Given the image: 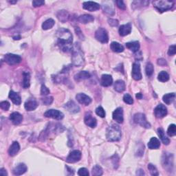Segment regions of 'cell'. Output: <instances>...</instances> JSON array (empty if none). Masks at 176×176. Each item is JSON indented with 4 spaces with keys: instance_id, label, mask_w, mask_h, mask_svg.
Listing matches in <instances>:
<instances>
[{
    "instance_id": "11",
    "label": "cell",
    "mask_w": 176,
    "mask_h": 176,
    "mask_svg": "<svg viewBox=\"0 0 176 176\" xmlns=\"http://www.w3.org/2000/svg\"><path fill=\"white\" fill-rule=\"evenodd\" d=\"M131 76L132 78L135 80V81H139V80L142 79L140 65L138 62H135L133 64Z\"/></svg>"
},
{
    "instance_id": "7",
    "label": "cell",
    "mask_w": 176,
    "mask_h": 176,
    "mask_svg": "<svg viewBox=\"0 0 176 176\" xmlns=\"http://www.w3.org/2000/svg\"><path fill=\"white\" fill-rule=\"evenodd\" d=\"M95 38L103 44H106L109 41V36L107 30L103 28H100L97 30L95 33Z\"/></svg>"
},
{
    "instance_id": "44",
    "label": "cell",
    "mask_w": 176,
    "mask_h": 176,
    "mask_svg": "<svg viewBox=\"0 0 176 176\" xmlns=\"http://www.w3.org/2000/svg\"><path fill=\"white\" fill-rule=\"evenodd\" d=\"M96 114H97L98 116L101 117V118H105V112L103 108L101 106L97 108V109H96Z\"/></svg>"
},
{
    "instance_id": "21",
    "label": "cell",
    "mask_w": 176,
    "mask_h": 176,
    "mask_svg": "<svg viewBox=\"0 0 176 176\" xmlns=\"http://www.w3.org/2000/svg\"><path fill=\"white\" fill-rule=\"evenodd\" d=\"M10 120L13 124L15 125H18L22 122L23 116L19 112H13L10 115Z\"/></svg>"
},
{
    "instance_id": "22",
    "label": "cell",
    "mask_w": 176,
    "mask_h": 176,
    "mask_svg": "<svg viewBox=\"0 0 176 176\" xmlns=\"http://www.w3.org/2000/svg\"><path fill=\"white\" fill-rule=\"evenodd\" d=\"M113 83V79L109 75H103L101 79V85L103 87H109Z\"/></svg>"
},
{
    "instance_id": "24",
    "label": "cell",
    "mask_w": 176,
    "mask_h": 176,
    "mask_svg": "<svg viewBox=\"0 0 176 176\" xmlns=\"http://www.w3.org/2000/svg\"><path fill=\"white\" fill-rule=\"evenodd\" d=\"M9 98L12 101V102L17 105H19L21 103V97L19 95V94L17 93L13 90H11L9 93Z\"/></svg>"
},
{
    "instance_id": "53",
    "label": "cell",
    "mask_w": 176,
    "mask_h": 176,
    "mask_svg": "<svg viewBox=\"0 0 176 176\" xmlns=\"http://www.w3.org/2000/svg\"><path fill=\"white\" fill-rule=\"evenodd\" d=\"M44 4H45L44 1H33L32 2V6L34 7L41 6H43Z\"/></svg>"
},
{
    "instance_id": "2",
    "label": "cell",
    "mask_w": 176,
    "mask_h": 176,
    "mask_svg": "<svg viewBox=\"0 0 176 176\" xmlns=\"http://www.w3.org/2000/svg\"><path fill=\"white\" fill-rule=\"evenodd\" d=\"M84 56L79 43L73 45L72 49V61L74 66L76 67L81 66L84 63Z\"/></svg>"
},
{
    "instance_id": "48",
    "label": "cell",
    "mask_w": 176,
    "mask_h": 176,
    "mask_svg": "<svg viewBox=\"0 0 176 176\" xmlns=\"http://www.w3.org/2000/svg\"><path fill=\"white\" fill-rule=\"evenodd\" d=\"M50 89H49L45 85H42L41 88V94L43 96H47L50 94Z\"/></svg>"
},
{
    "instance_id": "55",
    "label": "cell",
    "mask_w": 176,
    "mask_h": 176,
    "mask_svg": "<svg viewBox=\"0 0 176 176\" xmlns=\"http://www.w3.org/2000/svg\"><path fill=\"white\" fill-rule=\"evenodd\" d=\"M0 175H1L2 176H7L8 174L6 172V170L4 168H2L1 169H0Z\"/></svg>"
},
{
    "instance_id": "39",
    "label": "cell",
    "mask_w": 176,
    "mask_h": 176,
    "mask_svg": "<svg viewBox=\"0 0 176 176\" xmlns=\"http://www.w3.org/2000/svg\"><path fill=\"white\" fill-rule=\"evenodd\" d=\"M154 71L153 66L151 63H148L146 66V68H145V72H146V75L148 76H151L153 75Z\"/></svg>"
},
{
    "instance_id": "5",
    "label": "cell",
    "mask_w": 176,
    "mask_h": 176,
    "mask_svg": "<svg viewBox=\"0 0 176 176\" xmlns=\"http://www.w3.org/2000/svg\"><path fill=\"white\" fill-rule=\"evenodd\" d=\"M162 163L164 169L171 172L174 168V156L172 153H164L162 159Z\"/></svg>"
},
{
    "instance_id": "58",
    "label": "cell",
    "mask_w": 176,
    "mask_h": 176,
    "mask_svg": "<svg viewBox=\"0 0 176 176\" xmlns=\"http://www.w3.org/2000/svg\"><path fill=\"white\" fill-rule=\"evenodd\" d=\"M21 39V36L20 35H17L13 36V39L14 40H19Z\"/></svg>"
},
{
    "instance_id": "49",
    "label": "cell",
    "mask_w": 176,
    "mask_h": 176,
    "mask_svg": "<svg viewBox=\"0 0 176 176\" xmlns=\"http://www.w3.org/2000/svg\"><path fill=\"white\" fill-rule=\"evenodd\" d=\"M176 53V46L175 45H172L169 47L168 50V54L169 56H174Z\"/></svg>"
},
{
    "instance_id": "42",
    "label": "cell",
    "mask_w": 176,
    "mask_h": 176,
    "mask_svg": "<svg viewBox=\"0 0 176 176\" xmlns=\"http://www.w3.org/2000/svg\"><path fill=\"white\" fill-rule=\"evenodd\" d=\"M123 101H124L125 103L128 105H132L134 103V99H133L131 96L129 94H126L124 95V97H123Z\"/></svg>"
},
{
    "instance_id": "15",
    "label": "cell",
    "mask_w": 176,
    "mask_h": 176,
    "mask_svg": "<svg viewBox=\"0 0 176 176\" xmlns=\"http://www.w3.org/2000/svg\"><path fill=\"white\" fill-rule=\"evenodd\" d=\"M76 99L79 103L84 105L85 106L89 105L92 103V98L88 97V95H86L83 93H79L78 94H76Z\"/></svg>"
},
{
    "instance_id": "34",
    "label": "cell",
    "mask_w": 176,
    "mask_h": 176,
    "mask_svg": "<svg viewBox=\"0 0 176 176\" xmlns=\"http://www.w3.org/2000/svg\"><path fill=\"white\" fill-rule=\"evenodd\" d=\"M30 73L28 72H24L23 73V82L22 85L24 88H28L30 87Z\"/></svg>"
},
{
    "instance_id": "38",
    "label": "cell",
    "mask_w": 176,
    "mask_h": 176,
    "mask_svg": "<svg viewBox=\"0 0 176 176\" xmlns=\"http://www.w3.org/2000/svg\"><path fill=\"white\" fill-rule=\"evenodd\" d=\"M103 171L99 165H95L92 170V174L94 176H101L103 175Z\"/></svg>"
},
{
    "instance_id": "10",
    "label": "cell",
    "mask_w": 176,
    "mask_h": 176,
    "mask_svg": "<svg viewBox=\"0 0 176 176\" xmlns=\"http://www.w3.org/2000/svg\"><path fill=\"white\" fill-rule=\"evenodd\" d=\"M81 158V152L79 150H74L70 152L67 156L66 161L69 163H75L79 162Z\"/></svg>"
},
{
    "instance_id": "30",
    "label": "cell",
    "mask_w": 176,
    "mask_h": 176,
    "mask_svg": "<svg viewBox=\"0 0 176 176\" xmlns=\"http://www.w3.org/2000/svg\"><path fill=\"white\" fill-rule=\"evenodd\" d=\"M160 143L158 139L155 137H153L151 138L149 143H148V147L150 149H157L160 148Z\"/></svg>"
},
{
    "instance_id": "23",
    "label": "cell",
    "mask_w": 176,
    "mask_h": 176,
    "mask_svg": "<svg viewBox=\"0 0 176 176\" xmlns=\"http://www.w3.org/2000/svg\"><path fill=\"white\" fill-rule=\"evenodd\" d=\"M57 17L58 18V19L61 22L65 23L66 21H68L70 18V14L67 11L65 10H61L59 11L57 13Z\"/></svg>"
},
{
    "instance_id": "59",
    "label": "cell",
    "mask_w": 176,
    "mask_h": 176,
    "mask_svg": "<svg viewBox=\"0 0 176 176\" xmlns=\"http://www.w3.org/2000/svg\"><path fill=\"white\" fill-rule=\"evenodd\" d=\"M9 2L11 3V4H15V3H17V1H15V2H11V1H10Z\"/></svg>"
},
{
    "instance_id": "19",
    "label": "cell",
    "mask_w": 176,
    "mask_h": 176,
    "mask_svg": "<svg viewBox=\"0 0 176 176\" xmlns=\"http://www.w3.org/2000/svg\"><path fill=\"white\" fill-rule=\"evenodd\" d=\"M118 32L120 36H125L126 35H128L131 32V24H123V25L120 26L119 28Z\"/></svg>"
},
{
    "instance_id": "29",
    "label": "cell",
    "mask_w": 176,
    "mask_h": 176,
    "mask_svg": "<svg viewBox=\"0 0 176 176\" xmlns=\"http://www.w3.org/2000/svg\"><path fill=\"white\" fill-rule=\"evenodd\" d=\"M126 47L133 52H137L140 49V43L138 41L128 42L125 44Z\"/></svg>"
},
{
    "instance_id": "18",
    "label": "cell",
    "mask_w": 176,
    "mask_h": 176,
    "mask_svg": "<svg viewBox=\"0 0 176 176\" xmlns=\"http://www.w3.org/2000/svg\"><path fill=\"white\" fill-rule=\"evenodd\" d=\"M38 105H39L37 101H36L35 98H29L28 100L26 101L25 104H24V107H25L26 111L30 112V111H33L36 109Z\"/></svg>"
},
{
    "instance_id": "27",
    "label": "cell",
    "mask_w": 176,
    "mask_h": 176,
    "mask_svg": "<svg viewBox=\"0 0 176 176\" xmlns=\"http://www.w3.org/2000/svg\"><path fill=\"white\" fill-rule=\"evenodd\" d=\"M157 135H158V136L160 137V140H162V143L165 145H168L170 143V140L166 135L164 129L162 127H160L157 129Z\"/></svg>"
},
{
    "instance_id": "46",
    "label": "cell",
    "mask_w": 176,
    "mask_h": 176,
    "mask_svg": "<svg viewBox=\"0 0 176 176\" xmlns=\"http://www.w3.org/2000/svg\"><path fill=\"white\" fill-rule=\"evenodd\" d=\"M78 175L80 176H88L89 174L88 170L86 168H81L79 170Z\"/></svg>"
},
{
    "instance_id": "9",
    "label": "cell",
    "mask_w": 176,
    "mask_h": 176,
    "mask_svg": "<svg viewBox=\"0 0 176 176\" xmlns=\"http://www.w3.org/2000/svg\"><path fill=\"white\" fill-rule=\"evenodd\" d=\"M4 61L10 66H14L21 62V57L17 54H7L4 56Z\"/></svg>"
},
{
    "instance_id": "14",
    "label": "cell",
    "mask_w": 176,
    "mask_h": 176,
    "mask_svg": "<svg viewBox=\"0 0 176 176\" xmlns=\"http://www.w3.org/2000/svg\"><path fill=\"white\" fill-rule=\"evenodd\" d=\"M64 108L72 114H76L80 112L79 106L73 101H70L66 104H65Z\"/></svg>"
},
{
    "instance_id": "13",
    "label": "cell",
    "mask_w": 176,
    "mask_h": 176,
    "mask_svg": "<svg viewBox=\"0 0 176 176\" xmlns=\"http://www.w3.org/2000/svg\"><path fill=\"white\" fill-rule=\"evenodd\" d=\"M83 8L88 11L94 12L99 10L101 8V5L94 2H85L83 3Z\"/></svg>"
},
{
    "instance_id": "33",
    "label": "cell",
    "mask_w": 176,
    "mask_h": 176,
    "mask_svg": "<svg viewBox=\"0 0 176 176\" xmlns=\"http://www.w3.org/2000/svg\"><path fill=\"white\" fill-rule=\"evenodd\" d=\"M175 93H169L163 96V101L166 104L170 105L175 101Z\"/></svg>"
},
{
    "instance_id": "57",
    "label": "cell",
    "mask_w": 176,
    "mask_h": 176,
    "mask_svg": "<svg viewBox=\"0 0 176 176\" xmlns=\"http://www.w3.org/2000/svg\"><path fill=\"white\" fill-rule=\"evenodd\" d=\"M135 97H136L138 99H142V98H143V94L141 93H138Z\"/></svg>"
},
{
    "instance_id": "47",
    "label": "cell",
    "mask_w": 176,
    "mask_h": 176,
    "mask_svg": "<svg viewBox=\"0 0 176 176\" xmlns=\"http://www.w3.org/2000/svg\"><path fill=\"white\" fill-rule=\"evenodd\" d=\"M42 101H43V103L45 105H50L52 102H53V97H45L44 98H43Z\"/></svg>"
},
{
    "instance_id": "8",
    "label": "cell",
    "mask_w": 176,
    "mask_h": 176,
    "mask_svg": "<svg viewBox=\"0 0 176 176\" xmlns=\"http://www.w3.org/2000/svg\"><path fill=\"white\" fill-rule=\"evenodd\" d=\"M44 116L46 118H50L55 120H62L64 117L63 114L57 109H49L44 113Z\"/></svg>"
},
{
    "instance_id": "43",
    "label": "cell",
    "mask_w": 176,
    "mask_h": 176,
    "mask_svg": "<svg viewBox=\"0 0 176 176\" xmlns=\"http://www.w3.org/2000/svg\"><path fill=\"white\" fill-rule=\"evenodd\" d=\"M149 4V2L148 1H134L132 2L131 6L133 7H138V6H147Z\"/></svg>"
},
{
    "instance_id": "35",
    "label": "cell",
    "mask_w": 176,
    "mask_h": 176,
    "mask_svg": "<svg viewBox=\"0 0 176 176\" xmlns=\"http://www.w3.org/2000/svg\"><path fill=\"white\" fill-rule=\"evenodd\" d=\"M109 2H103V9L105 13L109 14L110 15H112L114 14V10L112 4H109Z\"/></svg>"
},
{
    "instance_id": "51",
    "label": "cell",
    "mask_w": 176,
    "mask_h": 176,
    "mask_svg": "<svg viewBox=\"0 0 176 176\" xmlns=\"http://www.w3.org/2000/svg\"><path fill=\"white\" fill-rule=\"evenodd\" d=\"M75 32L76 33L77 36H78L80 39H82V40L85 39V36H84V35H83V32H81V29H80L79 27H75Z\"/></svg>"
},
{
    "instance_id": "31",
    "label": "cell",
    "mask_w": 176,
    "mask_h": 176,
    "mask_svg": "<svg viewBox=\"0 0 176 176\" xmlns=\"http://www.w3.org/2000/svg\"><path fill=\"white\" fill-rule=\"evenodd\" d=\"M111 50L114 52H117V53H120V52H122L124 51V47L118 42L114 41L110 45Z\"/></svg>"
},
{
    "instance_id": "40",
    "label": "cell",
    "mask_w": 176,
    "mask_h": 176,
    "mask_svg": "<svg viewBox=\"0 0 176 176\" xmlns=\"http://www.w3.org/2000/svg\"><path fill=\"white\" fill-rule=\"evenodd\" d=\"M167 134L169 136H175L176 134V126L175 124L170 125L167 129Z\"/></svg>"
},
{
    "instance_id": "41",
    "label": "cell",
    "mask_w": 176,
    "mask_h": 176,
    "mask_svg": "<svg viewBox=\"0 0 176 176\" xmlns=\"http://www.w3.org/2000/svg\"><path fill=\"white\" fill-rule=\"evenodd\" d=\"M147 167H148V169H149L151 175H152L153 176H157L159 175V173L158 171H157V169H156L155 166L152 165V164H149Z\"/></svg>"
},
{
    "instance_id": "3",
    "label": "cell",
    "mask_w": 176,
    "mask_h": 176,
    "mask_svg": "<svg viewBox=\"0 0 176 176\" xmlns=\"http://www.w3.org/2000/svg\"><path fill=\"white\" fill-rule=\"evenodd\" d=\"M122 136L121 129L118 125L113 124L108 127L106 132V138L109 142H116L120 140Z\"/></svg>"
},
{
    "instance_id": "37",
    "label": "cell",
    "mask_w": 176,
    "mask_h": 176,
    "mask_svg": "<svg viewBox=\"0 0 176 176\" xmlns=\"http://www.w3.org/2000/svg\"><path fill=\"white\" fill-rule=\"evenodd\" d=\"M157 79H158V81L160 82H166L169 80V75L167 72H165V71H162L161 72L158 74Z\"/></svg>"
},
{
    "instance_id": "26",
    "label": "cell",
    "mask_w": 176,
    "mask_h": 176,
    "mask_svg": "<svg viewBox=\"0 0 176 176\" xmlns=\"http://www.w3.org/2000/svg\"><path fill=\"white\" fill-rule=\"evenodd\" d=\"M20 149V146L18 142H13V143L11 144V146L8 149V153L11 156H15L16 154L19 152V151Z\"/></svg>"
},
{
    "instance_id": "52",
    "label": "cell",
    "mask_w": 176,
    "mask_h": 176,
    "mask_svg": "<svg viewBox=\"0 0 176 176\" xmlns=\"http://www.w3.org/2000/svg\"><path fill=\"white\" fill-rule=\"evenodd\" d=\"M108 22H109V25L112 26V27H115L118 25V21L116 19H108Z\"/></svg>"
},
{
    "instance_id": "28",
    "label": "cell",
    "mask_w": 176,
    "mask_h": 176,
    "mask_svg": "<svg viewBox=\"0 0 176 176\" xmlns=\"http://www.w3.org/2000/svg\"><path fill=\"white\" fill-rule=\"evenodd\" d=\"M94 17L88 14L80 15V16L78 17V21L79 22L84 24L92 22V21H94Z\"/></svg>"
},
{
    "instance_id": "56",
    "label": "cell",
    "mask_w": 176,
    "mask_h": 176,
    "mask_svg": "<svg viewBox=\"0 0 176 176\" xmlns=\"http://www.w3.org/2000/svg\"><path fill=\"white\" fill-rule=\"evenodd\" d=\"M136 175H140V176L144 175V171H143V169H139V170H138L137 172H136Z\"/></svg>"
},
{
    "instance_id": "32",
    "label": "cell",
    "mask_w": 176,
    "mask_h": 176,
    "mask_svg": "<svg viewBox=\"0 0 176 176\" xmlns=\"http://www.w3.org/2000/svg\"><path fill=\"white\" fill-rule=\"evenodd\" d=\"M114 89L118 92H122L125 89V83L122 80H118L114 84Z\"/></svg>"
},
{
    "instance_id": "36",
    "label": "cell",
    "mask_w": 176,
    "mask_h": 176,
    "mask_svg": "<svg viewBox=\"0 0 176 176\" xmlns=\"http://www.w3.org/2000/svg\"><path fill=\"white\" fill-rule=\"evenodd\" d=\"M55 21L54 19H48L47 20H45L44 23L42 24V28L43 30H47L52 28V27L54 26Z\"/></svg>"
},
{
    "instance_id": "16",
    "label": "cell",
    "mask_w": 176,
    "mask_h": 176,
    "mask_svg": "<svg viewBox=\"0 0 176 176\" xmlns=\"http://www.w3.org/2000/svg\"><path fill=\"white\" fill-rule=\"evenodd\" d=\"M84 122L88 127L91 128H95L97 125V120L94 117L92 116L90 113H87L85 114L84 118Z\"/></svg>"
},
{
    "instance_id": "20",
    "label": "cell",
    "mask_w": 176,
    "mask_h": 176,
    "mask_svg": "<svg viewBox=\"0 0 176 176\" xmlns=\"http://www.w3.org/2000/svg\"><path fill=\"white\" fill-rule=\"evenodd\" d=\"M27 170H28L27 166L25 165V164L21 163L15 166L13 169V173L15 175H23L24 174H25V173L27 171Z\"/></svg>"
},
{
    "instance_id": "45",
    "label": "cell",
    "mask_w": 176,
    "mask_h": 176,
    "mask_svg": "<svg viewBox=\"0 0 176 176\" xmlns=\"http://www.w3.org/2000/svg\"><path fill=\"white\" fill-rule=\"evenodd\" d=\"M10 105H11L10 103L6 101H2L1 102V103H0V107L4 111H8L9 109V108H10Z\"/></svg>"
},
{
    "instance_id": "4",
    "label": "cell",
    "mask_w": 176,
    "mask_h": 176,
    "mask_svg": "<svg viewBox=\"0 0 176 176\" xmlns=\"http://www.w3.org/2000/svg\"><path fill=\"white\" fill-rule=\"evenodd\" d=\"M153 5L160 13L171 10L174 6V2L169 0H160L153 2Z\"/></svg>"
},
{
    "instance_id": "17",
    "label": "cell",
    "mask_w": 176,
    "mask_h": 176,
    "mask_svg": "<svg viewBox=\"0 0 176 176\" xmlns=\"http://www.w3.org/2000/svg\"><path fill=\"white\" fill-rule=\"evenodd\" d=\"M112 118L118 123H122L124 118H123V110L122 107H118L114 111Z\"/></svg>"
},
{
    "instance_id": "1",
    "label": "cell",
    "mask_w": 176,
    "mask_h": 176,
    "mask_svg": "<svg viewBox=\"0 0 176 176\" xmlns=\"http://www.w3.org/2000/svg\"><path fill=\"white\" fill-rule=\"evenodd\" d=\"M57 38V45L63 52L72 51L73 48V37L71 32L68 29L60 28L56 34Z\"/></svg>"
},
{
    "instance_id": "25",
    "label": "cell",
    "mask_w": 176,
    "mask_h": 176,
    "mask_svg": "<svg viewBox=\"0 0 176 176\" xmlns=\"http://www.w3.org/2000/svg\"><path fill=\"white\" fill-rule=\"evenodd\" d=\"M90 73L88 72V71H81V72L77 73L75 76V79L76 81H83V80H85L90 78Z\"/></svg>"
},
{
    "instance_id": "6",
    "label": "cell",
    "mask_w": 176,
    "mask_h": 176,
    "mask_svg": "<svg viewBox=\"0 0 176 176\" xmlns=\"http://www.w3.org/2000/svg\"><path fill=\"white\" fill-rule=\"evenodd\" d=\"M134 121L136 124L140 125L143 127L149 129L151 127L150 123L147 121L146 116L143 113H137L134 116Z\"/></svg>"
},
{
    "instance_id": "54",
    "label": "cell",
    "mask_w": 176,
    "mask_h": 176,
    "mask_svg": "<svg viewBox=\"0 0 176 176\" xmlns=\"http://www.w3.org/2000/svg\"><path fill=\"white\" fill-rule=\"evenodd\" d=\"M157 64L160 65V66H165V65H166V61L164 58H160V59H158V61H157Z\"/></svg>"
},
{
    "instance_id": "12",
    "label": "cell",
    "mask_w": 176,
    "mask_h": 176,
    "mask_svg": "<svg viewBox=\"0 0 176 176\" xmlns=\"http://www.w3.org/2000/svg\"><path fill=\"white\" fill-rule=\"evenodd\" d=\"M154 114L157 118H162L167 114V109L162 104H160L154 109Z\"/></svg>"
},
{
    "instance_id": "50",
    "label": "cell",
    "mask_w": 176,
    "mask_h": 176,
    "mask_svg": "<svg viewBox=\"0 0 176 176\" xmlns=\"http://www.w3.org/2000/svg\"><path fill=\"white\" fill-rule=\"evenodd\" d=\"M116 4L117 5V6H118L120 9H121V10H125L126 9V6L125 4V3L122 0H118V1H116Z\"/></svg>"
}]
</instances>
